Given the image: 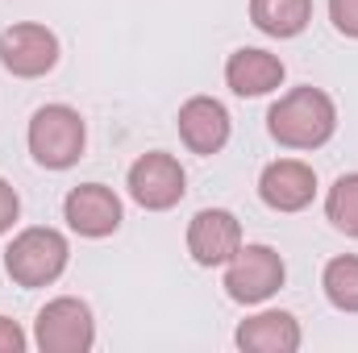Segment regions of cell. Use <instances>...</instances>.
<instances>
[{"label": "cell", "instance_id": "cell-1", "mask_svg": "<svg viewBox=\"0 0 358 353\" xmlns=\"http://www.w3.org/2000/svg\"><path fill=\"white\" fill-rule=\"evenodd\" d=\"M338 108L321 88H292L267 112V133L287 150H317L334 137Z\"/></svg>", "mask_w": 358, "mask_h": 353}, {"label": "cell", "instance_id": "cell-2", "mask_svg": "<svg viewBox=\"0 0 358 353\" xmlns=\"http://www.w3.org/2000/svg\"><path fill=\"white\" fill-rule=\"evenodd\" d=\"M84 142H88V129H84V117L71 104H46L29 121V154L46 171L76 167L80 154H84Z\"/></svg>", "mask_w": 358, "mask_h": 353}, {"label": "cell", "instance_id": "cell-3", "mask_svg": "<svg viewBox=\"0 0 358 353\" xmlns=\"http://www.w3.org/2000/svg\"><path fill=\"white\" fill-rule=\"evenodd\" d=\"M67 237L59 229H25L13 237V246L4 250V270L17 287H50L63 270H67Z\"/></svg>", "mask_w": 358, "mask_h": 353}, {"label": "cell", "instance_id": "cell-4", "mask_svg": "<svg viewBox=\"0 0 358 353\" xmlns=\"http://www.w3.org/2000/svg\"><path fill=\"white\" fill-rule=\"evenodd\" d=\"M34 341L42 353H88L96 341V320L92 308L76 295H59L38 312Z\"/></svg>", "mask_w": 358, "mask_h": 353}, {"label": "cell", "instance_id": "cell-5", "mask_svg": "<svg viewBox=\"0 0 358 353\" xmlns=\"http://www.w3.org/2000/svg\"><path fill=\"white\" fill-rule=\"evenodd\" d=\"M287 266L271 246H242L225 262V295L234 303H263L283 287Z\"/></svg>", "mask_w": 358, "mask_h": 353}, {"label": "cell", "instance_id": "cell-6", "mask_svg": "<svg viewBox=\"0 0 358 353\" xmlns=\"http://www.w3.org/2000/svg\"><path fill=\"white\" fill-rule=\"evenodd\" d=\"M0 63L17 80H38L59 63V38L38 21H21L0 33Z\"/></svg>", "mask_w": 358, "mask_h": 353}, {"label": "cell", "instance_id": "cell-7", "mask_svg": "<svg viewBox=\"0 0 358 353\" xmlns=\"http://www.w3.org/2000/svg\"><path fill=\"white\" fill-rule=\"evenodd\" d=\"M187 191V175L171 154L163 150H150L142 154L134 167H129V195L146 208V212H167L176 208Z\"/></svg>", "mask_w": 358, "mask_h": 353}, {"label": "cell", "instance_id": "cell-8", "mask_svg": "<svg viewBox=\"0 0 358 353\" xmlns=\"http://www.w3.org/2000/svg\"><path fill=\"white\" fill-rule=\"evenodd\" d=\"M242 250V225L225 208H204L187 225V254L200 266H225Z\"/></svg>", "mask_w": 358, "mask_h": 353}, {"label": "cell", "instance_id": "cell-9", "mask_svg": "<svg viewBox=\"0 0 358 353\" xmlns=\"http://www.w3.org/2000/svg\"><path fill=\"white\" fill-rule=\"evenodd\" d=\"M63 216L80 237H108L121 229V200L104 183H80L67 191Z\"/></svg>", "mask_w": 358, "mask_h": 353}, {"label": "cell", "instance_id": "cell-10", "mask_svg": "<svg viewBox=\"0 0 358 353\" xmlns=\"http://www.w3.org/2000/svg\"><path fill=\"white\" fill-rule=\"evenodd\" d=\"M259 195H263V204L275 208V212H300V208H308L313 195H317V175H313V167L300 163V158H279V163L263 167V175H259Z\"/></svg>", "mask_w": 358, "mask_h": 353}, {"label": "cell", "instance_id": "cell-11", "mask_svg": "<svg viewBox=\"0 0 358 353\" xmlns=\"http://www.w3.org/2000/svg\"><path fill=\"white\" fill-rule=\"evenodd\" d=\"M179 137L192 154H217L225 150L229 142V112L221 100L213 96H192L183 108H179Z\"/></svg>", "mask_w": 358, "mask_h": 353}, {"label": "cell", "instance_id": "cell-12", "mask_svg": "<svg viewBox=\"0 0 358 353\" xmlns=\"http://www.w3.org/2000/svg\"><path fill=\"white\" fill-rule=\"evenodd\" d=\"M225 84L238 91V96H267V91H275L283 84V63L271 50L242 46L225 63Z\"/></svg>", "mask_w": 358, "mask_h": 353}, {"label": "cell", "instance_id": "cell-13", "mask_svg": "<svg viewBox=\"0 0 358 353\" xmlns=\"http://www.w3.org/2000/svg\"><path fill=\"white\" fill-rule=\"evenodd\" d=\"M234 341H238V350L250 353H296L300 350V324L292 312H259V316L242 320Z\"/></svg>", "mask_w": 358, "mask_h": 353}, {"label": "cell", "instance_id": "cell-14", "mask_svg": "<svg viewBox=\"0 0 358 353\" xmlns=\"http://www.w3.org/2000/svg\"><path fill=\"white\" fill-rule=\"evenodd\" d=\"M250 21L271 38H296L313 21V0H250Z\"/></svg>", "mask_w": 358, "mask_h": 353}, {"label": "cell", "instance_id": "cell-15", "mask_svg": "<svg viewBox=\"0 0 358 353\" xmlns=\"http://www.w3.org/2000/svg\"><path fill=\"white\" fill-rule=\"evenodd\" d=\"M321 287H325V299L338 312H358V258L355 254H342V258H334L325 266Z\"/></svg>", "mask_w": 358, "mask_h": 353}, {"label": "cell", "instance_id": "cell-16", "mask_svg": "<svg viewBox=\"0 0 358 353\" xmlns=\"http://www.w3.org/2000/svg\"><path fill=\"white\" fill-rule=\"evenodd\" d=\"M325 216L334 220L338 233L358 237V175H342L329 187V195H325Z\"/></svg>", "mask_w": 358, "mask_h": 353}, {"label": "cell", "instance_id": "cell-17", "mask_svg": "<svg viewBox=\"0 0 358 353\" xmlns=\"http://www.w3.org/2000/svg\"><path fill=\"white\" fill-rule=\"evenodd\" d=\"M329 21L338 25V33L358 38V0H329Z\"/></svg>", "mask_w": 358, "mask_h": 353}, {"label": "cell", "instance_id": "cell-18", "mask_svg": "<svg viewBox=\"0 0 358 353\" xmlns=\"http://www.w3.org/2000/svg\"><path fill=\"white\" fill-rule=\"evenodd\" d=\"M17 216H21V200H17L13 183H4V179H0V233H8Z\"/></svg>", "mask_w": 358, "mask_h": 353}, {"label": "cell", "instance_id": "cell-19", "mask_svg": "<svg viewBox=\"0 0 358 353\" xmlns=\"http://www.w3.org/2000/svg\"><path fill=\"white\" fill-rule=\"evenodd\" d=\"M21 350H25V333L8 316H0V353H21Z\"/></svg>", "mask_w": 358, "mask_h": 353}]
</instances>
